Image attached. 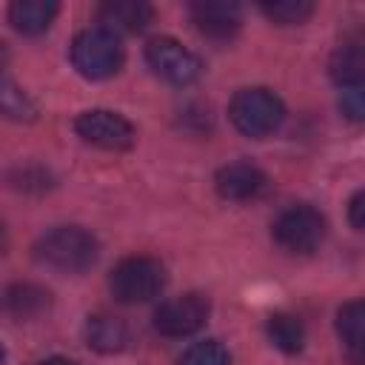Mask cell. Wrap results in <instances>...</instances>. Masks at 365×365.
<instances>
[{
  "label": "cell",
  "mask_w": 365,
  "mask_h": 365,
  "mask_svg": "<svg viewBox=\"0 0 365 365\" xmlns=\"http://www.w3.org/2000/svg\"><path fill=\"white\" fill-rule=\"evenodd\" d=\"M60 6L54 0H17L9 6V23L20 31V34H43L54 17H57Z\"/></svg>",
  "instance_id": "obj_15"
},
{
  "label": "cell",
  "mask_w": 365,
  "mask_h": 365,
  "mask_svg": "<svg viewBox=\"0 0 365 365\" xmlns=\"http://www.w3.org/2000/svg\"><path fill=\"white\" fill-rule=\"evenodd\" d=\"M265 334H268L271 345L279 348L282 354H299L302 345H305V328L291 314H271L268 325H265Z\"/></svg>",
  "instance_id": "obj_17"
},
{
  "label": "cell",
  "mask_w": 365,
  "mask_h": 365,
  "mask_svg": "<svg viewBox=\"0 0 365 365\" xmlns=\"http://www.w3.org/2000/svg\"><path fill=\"white\" fill-rule=\"evenodd\" d=\"M145 63L171 86H188L202 74V60L174 37H151L145 43Z\"/></svg>",
  "instance_id": "obj_5"
},
{
  "label": "cell",
  "mask_w": 365,
  "mask_h": 365,
  "mask_svg": "<svg viewBox=\"0 0 365 365\" xmlns=\"http://www.w3.org/2000/svg\"><path fill=\"white\" fill-rule=\"evenodd\" d=\"M108 288L123 305L148 302L165 288V268L154 257H125L108 274Z\"/></svg>",
  "instance_id": "obj_4"
},
{
  "label": "cell",
  "mask_w": 365,
  "mask_h": 365,
  "mask_svg": "<svg viewBox=\"0 0 365 365\" xmlns=\"http://www.w3.org/2000/svg\"><path fill=\"white\" fill-rule=\"evenodd\" d=\"M0 114L17 123H31L37 117L34 100L9 74H0Z\"/></svg>",
  "instance_id": "obj_18"
},
{
  "label": "cell",
  "mask_w": 365,
  "mask_h": 365,
  "mask_svg": "<svg viewBox=\"0 0 365 365\" xmlns=\"http://www.w3.org/2000/svg\"><path fill=\"white\" fill-rule=\"evenodd\" d=\"M274 240L291 254H314L325 240V217L311 205H291L274 220Z\"/></svg>",
  "instance_id": "obj_6"
},
{
  "label": "cell",
  "mask_w": 365,
  "mask_h": 365,
  "mask_svg": "<svg viewBox=\"0 0 365 365\" xmlns=\"http://www.w3.org/2000/svg\"><path fill=\"white\" fill-rule=\"evenodd\" d=\"M228 117L240 134L251 140H265L282 125L285 106L268 88H240L228 103Z\"/></svg>",
  "instance_id": "obj_2"
},
{
  "label": "cell",
  "mask_w": 365,
  "mask_h": 365,
  "mask_svg": "<svg viewBox=\"0 0 365 365\" xmlns=\"http://www.w3.org/2000/svg\"><path fill=\"white\" fill-rule=\"evenodd\" d=\"M336 334L342 339V348L354 365L365 356V305L362 299H351L336 311Z\"/></svg>",
  "instance_id": "obj_14"
},
{
  "label": "cell",
  "mask_w": 365,
  "mask_h": 365,
  "mask_svg": "<svg viewBox=\"0 0 365 365\" xmlns=\"http://www.w3.org/2000/svg\"><path fill=\"white\" fill-rule=\"evenodd\" d=\"M339 108L348 120L359 123L362 114H365V106H362V86L359 88H342V97H339Z\"/></svg>",
  "instance_id": "obj_21"
},
{
  "label": "cell",
  "mask_w": 365,
  "mask_h": 365,
  "mask_svg": "<svg viewBox=\"0 0 365 365\" xmlns=\"http://www.w3.org/2000/svg\"><path fill=\"white\" fill-rule=\"evenodd\" d=\"M86 342L100 354H117L128 345V325L111 314H94L86 322Z\"/></svg>",
  "instance_id": "obj_16"
},
{
  "label": "cell",
  "mask_w": 365,
  "mask_h": 365,
  "mask_svg": "<svg viewBox=\"0 0 365 365\" xmlns=\"http://www.w3.org/2000/svg\"><path fill=\"white\" fill-rule=\"evenodd\" d=\"M37 365H74V362H68V359H63V356H51V359H43V362H37Z\"/></svg>",
  "instance_id": "obj_24"
},
{
  "label": "cell",
  "mask_w": 365,
  "mask_h": 365,
  "mask_svg": "<svg viewBox=\"0 0 365 365\" xmlns=\"http://www.w3.org/2000/svg\"><path fill=\"white\" fill-rule=\"evenodd\" d=\"M97 20L111 34H137L154 20V6L145 0H108L97 9Z\"/></svg>",
  "instance_id": "obj_11"
},
{
  "label": "cell",
  "mask_w": 365,
  "mask_h": 365,
  "mask_svg": "<svg viewBox=\"0 0 365 365\" xmlns=\"http://www.w3.org/2000/svg\"><path fill=\"white\" fill-rule=\"evenodd\" d=\"M328 74L339 88H359L365 80V51H362V40L351 37L342 40V46L334 48L331 60H328Z\"/></svg>",
  "instance_id": "obj_13"
},
{
  "label": "cell",
  "mask_w": 365,
  "mask_h": 365,
  "mask_svg": "<svg viewBox=\"0 0 365 365\" xmlns=\"http://www.w3.org/2000/svg\"><path fill=\"white\" fill-rule=\"evenodd\" d=\"M125 51L120 46V37L94 26L74 37L71 43V63L86 80H106L114 77L123 68Z\"/></svg>",
  "instance_id": "obj_3"
},
{
  "label": "cell",
  "mask_w": 365,
  "mask_h": 365,
  "mask_svg": "<svg viewBox=\"0 0 365 365\" xmlns=\"http://www.w3.org/2000/svg\"><path fill=\"white\" fill-rule=\"evenodd\" d=\"M0 305L11 319L26 322V319H37L40 314L48 311L51 294L34 282H14L0 294Z\"/></svg>",
  "instance_id": "obj_12"
},
{
  "label": "cell",
  "mask_w": 365,
  "mask_h": 365,
  "mask_svg": "<svg viewBox=\"0 0 365 365\" xmlns=\"http://www.w3.org/2000/svg\"><path fill=\"white\" fill-rule=\"evenodd\" d=\"M191 23L211 40H231L242 26V9L231 0H197L188 6Z\"/></svg>",
  "instance_id": "obj_9"
},
{
  "label": "cell",
  "mask_w": 365,
  "mask_h": 365,
  "mask_svg": "<svg viewBox=\"0 0 365 365\" xmlns=\"http://www.w3.org/2000/svg\"><path fill=\"white\" fill-rule=\"evenodd\" d=\"M214 185H217V194L222 200L248 202V200H257L268 191V177L262 168H257L251 163H228L217 171Z\"/></svg>",
  "instance_id": "obj_10"
},
{
  "label": "cell",
  "mask_w": 365,
  "mask_h": 365,
  "mask_svg": "<svg viewBox=\"0 0 365 365\" xmlns=\"http://www.w3.org/2000/svg\"><path fill=\"white\" fill-rule=\"evenodd\" d=\"M208 299L202 294H182V297H174V299H165L157 311H154V328L163 334V336H191L197 334L205 319H208Z\"/></svg>",
  "instance_id": "obj_8"
},
{
  "label": "cell",
  "mask_w": 365,
  "mask_h": 365,
  "mask_svg": "<svg viewBox=\"0 0 365 365\" xmlns=\"http://www.w3.org/2000/svg\"><path fill=\"white\" fill-rule=\"evenodd\" d=\"M34 257L57 274H83L100 259V242L80 225H57L37 240Z\"/></svg>",
  "instance_id": "obj_1"
},
{
  "label": "cell",
  "mask_w": 365,
  "mask_h": 365,
  "mask_svg": "<svg viewBox=\"0 0 365 365\" xmlns=\"http://www.w3.org/2000/svg\"><path fill=\"white\" fill-rule=\"evenodd\" d=\"M259 11L277 26H299L314 14V3H308V0H271V3H259Z\"/></svg>",
  "instance_id": "obj_19"
},
{
  "label": "cell",
  "mask_w": 365,
  "mask_h": 365,
  "mask_svg": "<svg viewBox=\"0 0 365 365\" xmlns=\"http://www.w3.org/2000/svg\"><path fill=\"white\" fill-rule=\"evenodd\" d=\"M3 359H6V351H3V345H0V365H3Z\"/></svg>",
  "instance_id": "obj_25"
},
{
  "label": "cell",
  "mask_w": 365,
  "mask_h": 365,
  "mask_svg": "<svg viewBox=\"0 0 365 365\" xmlns=\"http://www.w3.org/2000/svg\"><path fill=\"white\" fill-rule=\"evenodd\" d=\"M177 365H231V354L217 342V339H205V342H194Z\"/></svg>",
  "instance_id": "obj_20"
},
{
  "label": "cell",
  "mask_w": 365,
  "mask_h": 365,
  "mask_svg": "<svg viewBox=\"0 0 365 365\" xmlns=\"http://www.w3.org/2000/svg\"><path fill=\"white\" fill-rule=\"evenodd\" d=\"M74 131L77 137H83V143L103 148V151H128L137 140V128L123 114L108 111V108L83 111L74 120Z\"/></svg>",
  "instance_id": "obj_7"
},
{
  "label": "cell",
  "mask_w": 365,
  "mask_h": 365,
  "mask_svg": "<svg viewBox=\"0 0 365 365\" xmlns=\"http://www.w3.org/2000/svg\"><path fill=\"white\" fill-rule=\"evenodd\" d=\"M6 248H9V231H6V225L0 222V254H6Z\"/></svg>",
  "instance_id": "obj_23"
},
{
  "label": "cell",
  "mask_w": 365,
  "mask_h": 365,
  "mask_svg": "<svg viewBox=\"0 0 365 365\" xmlns=\"http://www.w3.org/2000/svg\"><path fill=\"white\" fill-rule=\"evenodd\" d=\"M362 211H365V191H356V194L351 197V202H348V220H351L354 231H362V228H365Z\"/></svg>",
  "instance_id": "obj_22"
}]
</instances>
